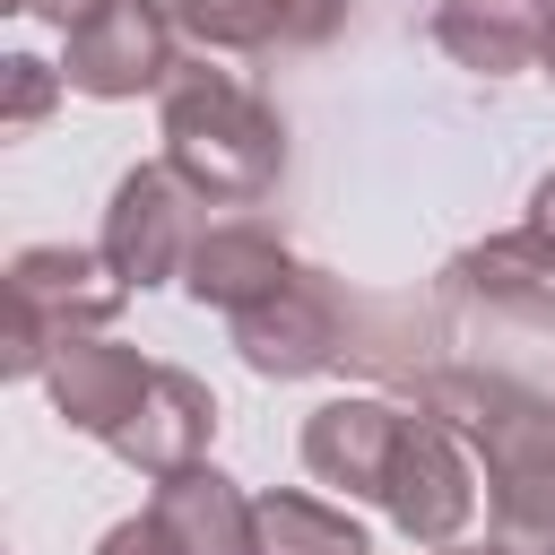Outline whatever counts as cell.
<instances>
[{
  "mask_svg": "<svg viewBox=\"0 0 555 555\" xmlns=\"http://www.w3.org/2000/svg\"><path fill=\"white\" fill-rule=\"evenodd\" d=\"M425 416H442L477 468H486V546L494 555H555V399L520 390L512 373L442 364L416 390Z\"/></svg>",
  "mask_w": 555,
  "mask_h": 555,
  "instance_id": "obj_1",
  "label": "cell"
},
{
  "mask_svg": "<svg viewBox=\"0 0 555 555\" xmlns=\"http://www.w3.org/2000/svg\"><path fill=\"white\" fill-rule=\"evenodd\" d=\"M165 165L217 199V208H251L278 191L286 173V121L234 78V69H208V61H182L165 78Z\"/></svg>",
  "mask_w": 555,
  "mask_h": 555,
  "instance_id": "obj_2",
  "label": "cell"
},
{
  "mask_svg": "<svg viewBox=\"0 0 555 555\" xmlns=\"http://www.w3.org/2000/svg\"><path fill=\"white\" fill-rule=\"evenodd\" d=\"M130 304L121 269L104 251H78V243H26L9 260V321H0V364L17 382L52 373V356L69 338H95L113 312Z\"/></svg>",
  "mask_w": 555,
  "mask_h": 555,
  "instance_id": "obj_3",
  "label": "cell"
},
{
  "mask_svg": "<svg viewBox=\"0 0 555 555\" xmlns=\"http://www.w3.org/2000/svg\"><path fill=\"white\" fill-rule=\"evenodd\" d=\"M173 69H182V52H173V26H165L156 0H95L87 17L61 26V78L95 104L165 95Z\"/></svg>",
  "mask_w": 555,
  "mask_h": 555,
  "instance_id": "obj_4",
  "label": "cell"
},
{
  "mask_svg": "<svg viewBox=\"0 0 555 555\" xmlns=\"http://www.w3.org/2000/svg\"><path fill=\"white\" fill-rule=\"evenodd\" d=\"M382 512H390L416 546H451V538L468 529V512H477V451H468L442 416L408 408V416H399V442H390Z\"/></svg>",
  "mask_w": 555,
  "mask_h": 555,
  "instance_id": "obj_5",
  "label": "cell"
},
{
  "mask_svg": "<svg viewBox=\"0 0 555 555\" xmlns=\"http://www.w3.org/2000/svg\"><path fill=\"white\" fill-rule=\"evenodd\" d=\"M347 286L330 269H295L269 304L234 312V347L260 382H304V373H330L347 364Z\"/></svg>",
  "mask_w": 555,
  "mask_h": 555,
  "instance_id": "obj_6",
  "label": "cell"
},
{
  "mask_svg": "<svg viewBox=\"0 0 555 555\" xmlns=\"http://www.w3.org/2000/svg\"><path fill=\"white\" fill-rule=\"evenodd\" d=\"M191 208H199V191H191L173 165H130V173L113 182V208H104V243H95V251L121 269L130 295L182 278V260H191V243H199Z\"/></svg>",
  "mask_w": 555,
  "mask_h": 555,
  "instance_id": "obj_7",
  "label": "cell"
},
{
  "mask_svg": "<svg viewBox=\"0 0 555 555\" xmlns=\"http://www.w3.org/2000/svg\"><path fill=\"white\" fill-rule=\"evenodd\" d=\"M442 295L486 312V321H520V330H555V234L546 225H520V234H494L477 251H460L442 269Z\"/></svg>",
  "mask_w": 555,
  "mask_h": 555,
  "instance_id": "obj_8",
  "label": "cell"
},
{
  "mask_svg": "<svg viewBox=\"0 0 555 555\" xmlns=\"http://www.w3.org/2000/svg\"><path fill=\"white\" fill-rule=\"evenodd\" d=\"M199 52H312L347 26V0H156Z\"/></svg>",
  "mask_w": 555,
  "mask_h": 555,
  "instance_id": "obj_9",
  "label": "cell"
},
{
  "mask_svg": "<svg viewBox=\"0 0 555 555\" xmlns=\"http://www.w3.org/2000/svg\"><path fill=\"white\" fill-rule=\"evenodd\" d=\"M52 408H61V425L69 434H95L104 451H113V434L139 416V399H147V382H156V364L139 356V347H121V338H69L61 356H52Z\"/></svg>",
  "mask_w": 555,
  "mask_h": 555,
  "instance_id": "obj_10",
  "label": "cell"
},
{
  "mask_svg": "<svg viewBox=\"0 0 555 555\" xmlns=\"http://www.w3.org/2000/svg\"><path fill=\"white\" fill-rule=\"evenodd\" d=\"M208 442H217V399H208V382L182 373V364H156L139 416L113 434V460H130L139 477H173V468L208 460Z\"/></svg>",
  "mask_w": 555,
  "mask_h": 555,
  "instance_id": "obj_11",
  "label": "cell"
},
{
  "mask_svg": "<svg viewBox=\"0 0 555 555\" xmlns=\"http://www.w3.org/2000/svg\"><path fill=\"white\" fill-rule=\"evenodd\" d=\"M399 416L390 399H330L304 416V468L356 503H382V477H390V442H399Z\"/></svg>",
  "mask_w": 555,
  "mask_h": 555,
  "instance_id": "obj_12",
  "label": "cell"
},
{
  "mask_svg": "<svg viewBox=\"0 0 555 555\" xmlns=\"http://www.w3.org/2000/svg\"><path fill=\"white\" fill-rule=\"evenodd\" d=\"M295 269H304V260H295V251L269 234V225L234 217V225H199V243H191V260H182V286L234 321V312L269 304V295H278Z\"/></svg>",
  "mask_w": 555,
  "mask_h": 555,
  "instance_id": "obj_13",
  "label": "cell"
},
{
  "mask_svg": "<svg viewBox=\"0 0 555 555\" xmlns=\"http://www.w3.org/2000/svg\"><path fill=\"white\" fill-rule=\"evenodd\" d=\"M546 17L555 0H434V43L477 78H512L546 52Z\"/></svg>",
  "mask_w": 555,
  "mask_h": 555,
  "instance_id": "obj_14",
  "label": "cell"
},
{
  "mask_svg": "<svg viewBox=\"0 0 555 555\" xmlns=\"http://www.w3.org/2000/svg\"><path fill=\"white\" fill-rule=\"evenodd\" d=\"M147 520L173 538V555H251V503L234 494V477H217L208 460L156 477Z\"/></svg>",
  "mask_w": 555,
  "mask_h": 555,
  "instance_id": "obj_15",
  "label": "cell"
},
{
  "mask_svg": "<svg viewBox=\"0 0 555 555\" xmlns=\"http://www.w3.org/2000/svg\"><path fill=\"white\" fill-rule=\"evenodd\" d=\"M251 555H373L338 503L312 494H251Z\"/></svg>",
  "mask_w": 555,
  "mask_h": 555,
  "instance_id": "obj_16",
  "label": "cell"
},
{
  "mask_svg": "<svg viewBox=\"0 0 555 555\" xmlns=\"http://www.w3.org/2000/svg\"><path fill=\"white\" fill-rule=\"evenodd\" d=\"M0 78H9V95H0V139H26V130L61 104V87H69V78H61L52 61H35V52H9Z\"/></svg>",
  "mask_w": 555,
  "mask_h": 555,
  "instance_id": "obj_17",
  "label": "cell"
},
{
  "mask_svg": "<svg viewBox=\"0 0 555 555\" xmlns=\"http://www.w3.org/2000/svg\"><path fill=\"white\" fill-rule=\"evenodd\" d=\"M95 555H173V538H165V529H156V520L139 512V520H121V529H104V546H95Z\"/></svg>",
  "mask_w": 555,
  "mask_h": 555,
  "instance_id": "obj_18",
  "label": "cell"
},
{
  "mask_svg": "<svg viewBox=\"0 0 555 555\" xmlns=\"http://www.w3.org/2000/svg\"><path fill=\"white\" fill-rule=\"evenodd\" d=\"M0 9H17V17H43V26H69V17H87L95 0H0Z\"/></svg>",
  "mask_w": 555,
  "mask_h": 555,
  "instance_id": "obj_19",
  "label": "cell"
},
{
  "mask_svg": "<svg viewBox=\"0 0 555 555\" xmlns=\"http://www.w3.org/2000/svg\"><path fill=\"white\" fill-rule=\"evenodd\" d=\"M529 225H546V234H555V173L538 182V199H529Z\"/></svg>",
  "mask_w": 555,
  "mask_h": 555,
  "instance_id": "obj_20",
  "label": "cell"
},
{
  "mask_svg": "<svg viewBox=\"0 0 555 555\" xmlns=\"http://www.w3.org/2000/svg\"><path fill=\"white\" fill-rule=\"evenodd\" d=\"M538 69H546V78H555V17H546V52H538Z\"/></svg>",
  "mask_w": 555,
  "mask_h": 555,
  "instance_id": "obj_21",
  "label": "cell"
},
{
  "mask_svg": "<svg viewBox=\"0 0 555 555\" xmlns=\"http://www.w3.org/2000/svg\"><path fill=\"white\" fill-rule=\"evenodd\" d=\"M434 555H494V546H460V538H451V546H434Z\"/></svg>",
  "mask_w": 555,
  "mask_h": 555,
  "instance_id": "obj_22",
  "label": "cell"
}]
</instances>
